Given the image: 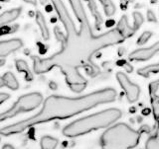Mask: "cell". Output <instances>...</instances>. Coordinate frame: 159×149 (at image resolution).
Here are the masks:
<instances>
[{
	"mask_svg": "<svg viewBox=\"0 0 159 149\" xmlns=\"http://www.w3.org/2000/svg\"><path fill=\"white\" fill-rule=\"evenodd\" d=\"M116 98V91L112 88H106L77 98L52 95L45 100L42 110L38 114L27 120L0 128V135L3 136L17 135L39 123L72 118L102 104L111 103Z\"/></svg>",
	"mask_w": 159,
	"mask_h": 149,
	"instance_id": "obj_1",
	"label": "cell"
},
{
	"mask_svg": "<svg viewBox=\"0 0 159 149\" xmlns=\"http://www.w3.org/2000/svg\"><path fill=\"white\" fill-rule=\"evenodd\" d=\"M121 117L118 109H108L75 121L64 128L63 135L67 137H77L87 135L93 130L106 128L116 122Z\"/></svg>",
	"mask_w": 159,
	"mask_h": 149,
	"instance_id": "obj_2",
	"label": "cell"
},
{
	"mask_svg": "<svg viewBox=\"0 0 159 149\" xmlns=\"http://www.w3.org/2000/svg\"><path fill=\"white\" fill-rule=\"evenodd\" d=\"M142 131H149L146 126L134 130L126 123L119 122L111 126L101 136L102 149H131L139 142Z\"/></svg>",
	"mask_w": 159,
	"mask_h": 149,
	"instance_id": "obj_3",
	"label": "cell"
},
{
	"mask_svg": "<svg viewBox=\"0 0 159 149\" xmlns=\"http://www.w3.org/2000/svg\"><path fill=\"white\" fill-rule=\"evenodd\" d=\"M42 101L43 96L37 92L23 95L18 99L16 103L9 110L0 114V122L6 121L8 118H11L21 113L31 112L32 110H35V109L41 105Z\"/></svg>",
	"mask_w": 159,
	"mask_h": 149,
	"instance_id": "obj_4",
	"label": "cell"
},
{
	"mask_svg": "<svg viewBox=\"0 0 159 149\" xmlns=\"http://www.w3.org/2000/svg\"><path fill=\"white\" fill-rule=\"evenodd\" d=\"M52 3L54 4V7L56 9V11L59 15V18L61 20V22L64 24V27L67 31V39L66 41H72L75 39L76 37H78V33L76 31V27L73 22V20L70 16L68 10L65 7L62 0H51Z\"/></svg>",
	"mask_w": 159,
	"mask_h": 149,
	"instance_id": "obj_5",
	"label": "cell"
},
{
	"mask_svg": "<svg viewBox=\"0 0 159 149\" xmlns=\"http://www.w3.org/2000/svg\"><path fill=\"white\" fill-rule=\"evenodd\" d=\"M116 79L119 85L121 86L122 90L125 92L127 101L129 103L136 102L139 98V95H140V88H139V86L132 83L130 79L126 76V74H124L123 72H117Z\"/></svg>",
	"mask_w": 159,
	"mask_h": 149,
	"instance_id": "obj_6",
	"label": "cell"
},
{
	"mask_svg": "<svg viewBox=\"0 0 159 149\" xmlns=\"http://www.w3.org/2000/svg\"><path fill=\"white\" fill-rule=\"evenodd\" d=\"M70 3H71V6L74 10L75 14H76L78 20L80 21V23H81V33L80 34L83 35L84 37L93 36L88 16L83 6L82 0H70Z\"/></svg>",
	"mask_w": 159,
	"mask_h": 149,
	"instance_id": "obj_7",
	"label": "cell"
},
{
	"mask_svg": "<svg viewBox=\"0 0 159 149\" xmlns=\"http://www.w3.org/2000/svg\"><path fill=\"white\" fill-rule=\"evenodd\" d=\"M157 52H159V42L155 43L149 48H138L132 52L128 56V59L130 61H146L155 56Z\"/></svg>",
	"mask_w": 159,
	"mask_h": 149,
	"instance_id": "obj_8",
	"label": "cell"
},
{
	"mask_svg": "<svg viewBox=\"0 0 159 149\" xmlns=\"http://www.w3.org/2000/svg\"><path fill=\"white\" fill-rule=\"evenodd\" d=\"M23 46V43L19 39H8V41L0 42V57L7 56L9 53H12L13 52L21 48Z\"/></svg>",
	"mask_w": 159,
	"mask_h": 149,
	"instance_id": "obj_9",
	"label": "cell"
},
{
	"mask_svg": "<svg viewBox=\"0 0 159 149\" xmlns=\"http://www.w3.org/2000/svg\"><path fill=\"white\" fill-rule=\"evenodd\" d=\"M149 93H150L154 118L157 121L159 120V80L154 81L149 85Z\"/></svg>",
	"mask_w": 159,
	"mask_h": 149,
	"instance_id": "obj_10",
	"label": "cell"
},
{
	"mask_svg": "<svg viewBox=\"0 0 159 149\" xmlns=\"http://www.w3.org/2000/svg\"><path fill=\"white\" fill-rule=\"evenodd\" d=\"M116 30L119 33H120V35L123 37V39L132 36V35L136 31L133 26H130V25L128 24L126 16H123L120 20H119L118 25L116 27Z\"/></svg>",
	"mask_w": 159,
	"mask_h": 149,
	"instance_id": "obj_11",
	"label": "cell"
},
{
	"mask_svg": "<svg viewBox=\"0 0 159 149\" xmlns=\"http://www.w3.org/2000/svg\"><path fill=\"white\" fill-rule=\"evenodd\" d=\"M20 13H21V9L15 8V9L9 10V11H5L2 14H0V27L15 21V20L19 17Z\"/></svg>",
	"mask_w": 159,
	"mask_h": 149,
	"instance_id": "obj_12",
	"label": "cell"
},
{
	"mask_svg": "<svg viewBox=\"0 0 159 149\" xmlns=\"http://www.w3.org/2000/svg\"><path fill=\"white\" fill-rule=\"evenodd\" d=\"M156 125L154 127V131L147 138L145 143L146 149H159V120L155 121Z\"/></svg>",
	"mask_w": 159,
	"mask_h": 149,
	"instance_id": "obj_13",
	"label": "cell"
},
{
	"mask_svg": "<svg viewBox=\"0 0 159 149\" xmlns=\"http://www.w3.org/2000/svg\"><path fill=\"white\" fill-rule=\"evenodd\" d=\"M36 22L39 25L40 30H41V35L44 39H48L50 38V32L48 26L46 24V21H45V18L43 16V14L41 12H37L36 14Z\"/></svg>",
	"mask_w": 159,
	"mask_h": 149,
	"instance_id": "obj_14",
	"label": "cell"
},
{
	"mask_svg": "<svg viewBox=\"0 0 159 149\" xmlns=\"http://www.w3.org/2000/svg\"><path fill=\"white\" fill-rule=\"evenodd\" d=\"M159 72V62L156 64H150V65H147V66H144L142 68H139L137 74L140 75L142 77H145L148 78L151 74L154 73H158Z\"/></svg>",
	"mask_w": 159,
	"mask_h": 149,
	"instance_id": "obj_15",
	"label": "cell"
},
{
	"mask_svg": "<svg viewBox=\"0 0 159 149\" xmlns=\"http://www.w3.org/2000/svg\"><path fill=\"white\" fill-rule=\"evenodd\" d=\"M58 139L52 136H43L40 140V145L41 149H55L58 145Z\"/></svg>",
	"mask_w": 159,
	"mask_h": 149,
	"instance_id": "obj_16",
	"label": "cell"
},
{
	"mask_svg": "<svg viewBox=\"0 0 159 149\" xmlns=\"http://www.w3.org/2000/svg\"><path fill=\"white\" fill-rule=\"evenodd\" d=\"M2 77H3L4 82H5V85H6L8 88L11 89V90H17V89L19 88V83L17 81V79L15 78L13 73L6 72Z\"/></svg>",
	"mask_w": 159,
	"mask_h": 149,
	"instance_id": "obj_17",
	"label": "cell"
},
{
	"mask_svg": "<svg viewBox=\"0 0 159 149\" xmlns=\"http://www.w3.org/2000/svg\"><path fill=\"white\" fill-rule=\"evenodd\" d=\"M16 68L19 72L25 73V79H26L27 81H31L33 79V74L31 71H30L27 63L24 60H17L16 61Z\"/></svg>",
	"mask_w": 159,
	"mask_h": 149,
	"instance_id": "obj_18",
	"label": "cell"
},
{
	"mask_svg": "<svg viewBox=\"0 0 159 149\" xmlns=\"http://www.w3.org/2000/svg\"><path fill=\"white\" fill-rule=\"evenodd\" d=\"M99 1L102 4L107 16H112L114 12H116V7H114L111 0H99Z\"/></svg>",
	"mask_w": 159,
	"mask_h": 149,
	"instance_id": "obj_19",
	"label": "cell"
},
{
	"mask_svg": "<svg viewBox=\"0 0 159 149\" xmlns=\"http://www.w3.org/2000/svg\"><path fill=\"white\" fill-rule=\"evenodd\" d=\"M143 24V17L139 12L133 13V27L135 30H138Z\"/></svg>",
	"mask_w": 159,
	"mask_h": 149,
	"instance_id": "obj_20",
	"label": "cell"
},
{
	"mask_svg": "<svg viewBox=\"0 0 159 149\" xmlns=\"http://www.w3.org/2000/svg\"><path fill=\"white\" fill-rule=\"evenodd\" d=\"M152 36V33L150 31H145V32H143L141 35H140V37L138 38V41H137V44L138 46H142V44L144 43H146L148 42V39L151 38Z\"/></svg>",
	"mask_w": 159,
	"mask_h": 149,
	"instance_id": "obj_21",
	"label": "cell"
},
{
	"mask_svg": "<svg viewBox=\"0 0 159 149\" xmlns=\"http://www.w3.org/2000/svg\"><path fill=\"white\" fill-rule=\"evenodd\" d=\"M147 20H148V22H154V23L157 22L156 16L154 15V13L151 11V10H149L147 12Z\"/></svg>",
	"mask_w": 159,
	"mask_h": 149,
	"instance_id": "obj_22",
	"label": "cell"
},
{
	"mask_svg": "<svg viewBox=\"0 0 159 149\" xmlns=\"http://www.w3.org/2000/svg\"><path fill=\"white\" fill-rule=\"evenodd\" d=\"M8 99H9V95L7 93H0V105L6 100H8Z\"/></svg>",
	"mask_w": 159,
	"mask_h": 149,
	"instance_id": "obj_23",
	"label": "cell"
},
{
	"mask_svg": "<svg viewBox=\"0 0 159 149\" xmlns=\"http://www.w3.org/2000/svg\"><path fill=\"white\" fill-rule=\"evenodd\" d=\"M25 2L30 3V4H33V5H36L37 4V0H24Z\"/></svg>",
	"mask_w": 159,
	"mask_h": 149,
	"instance_id": "obj_24",
	"label": "cell"
},
{
	"mask_svg": "<svg viewBox=\"0 0 159 149\" xmlns=\"http://www.w3.org/2000/svg\"><path fill=\"white\" fill-rule=\"evenodd\" d=\"M2 149H15L12 145H10V144H5L3 147H2Z\"/></svg>",
	"mask_w": 159,
	"mask_h": 149,
	"instance_id": "obj_25",
	"label": "cell"
},
{
	"mask_svg": "<svg viewBox=\"0 0 159 149\" xmlns=\"http://www.w3.org/2000/svg\"><path fill=\"white\" fill-rule=\"evenodd\" d=\"M4 85H5V82L3 80V77H0V88L3 87Z\"/></svg>",
	"mask_w": 159,
	"mask_h": 149,
	"instance_id": "obj_26",
	"label": "cell"
},
{
	"mask_svg": "<svg viewBox=\"0 0 159 149\" xmlns=\"http://www.w3.org/2000/svg\"><path fill=\"white\" fill-rule=\"evenodd\" d=\"M3 64H4V61L3 60H0V66H2Z\"/></svg>",
	"mask_w": 159,
	"mask_h": 149,
	"instance_id": "obj_27",
	"label": "cell"
},
{
	"mask_svg": "<svg viewBox=\"0 0 159 149\" xmlns=\"http://www.w3.org/2000/svg\"><path fill=\"white\" fill-rule=\"evenodd\" d=\"M0 1H4V2H7V1H9V0H0Z\"/></svg>",
	"mask_w": 159,
	"mask_h": 149,
	"instance_id": "obj_28",
	"label": "cell"
},
{
	"mask_svg": "<svg viewBox=\"0 0 159 149\" xmlns=\"http://www.w3.org/2000/svg\"><path fill=\"white\" fill-rule=\"evenodd\" d=\"M128 1H133V0H128Z\"/></svg>",
	"mask_w": 159,
	"mask_h": 149,
	"instance_id": "obj_29",
	"label": "cell"
}]
</instances>
